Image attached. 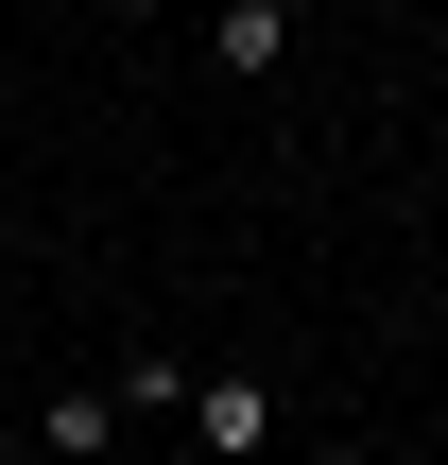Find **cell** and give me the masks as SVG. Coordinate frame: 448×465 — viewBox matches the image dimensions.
Returning <instances> with one entry per match:
<instances>
[{
	"label": "cell",
	"mask_w": 448,
	"mask_h": 465,
	"mask_svg": "<svg viewBox=\"0 0 448 465\" xmlns=\"http://www.w3.org/2000/svg\"><path fill=\"white\" fill-rule=\"evenodd\" d=\"M294 465H363V449H294Z\"/></svg>",
	"instance_id": "cell-5"
},
{
	"label": "cell",
	"mask_w": 448,
	"mask_h": 465,
	"mask_svg": "<svg viewBox=\"0 0 448 465\" xmlns=\"http://www.w3.org/2000/svg\"><path fill=\"white\" fill-rule=\"evenodd\" d=\"M207 52H224V86H276V52H294V0H224V17H207Z\"/></svg>",
	"instance_id": "cell-2"
},
{
	"label": "cell",
	"mask_w": 448,
	"mask_h": 465,
	"mask_svg": "<svg viewBox=\"0 0 448 465\" xmlns=\"http://www.w3.org/2000/svg\"><path fill=\"white\" fill-rule=\"evenodd\" d=\"M17 431H35L52 465H104V449H121V397H52V414H17Z\"/></svg>",
	"instance_id": "cell-3"
},
{
	"label": "cell",
	"mask_w": 448,
	"mask_h": 465,
	"mask_svg": "<svg viewBox=\"0 0 448 465\" xmlns=\"http://www.w3.org/2000/svg\"><path fill=\"white\" fill-rule=\"evenodd\" d=\"M276 431H294V414H276V380H259V362H224V380H190V449H224V465H259Z\"/></svg>",
	"instance_id": "cell-1"
},
{
	"label": "cell",
	"mask_w": 448,
	"mask_h": 465,
	"mask_svg": "<svg viewBox=\"0 0 448 465\" xmlns=\"http://www.w3.org/2000/svg\"><path fill=\"white\" fill-rule=\"evenodd\" d=\"M121 17H155V0H121Z\"/></svg>",
	"instance_id": "cell-6"
},
{
	"label": "cell",
	"mask_w": 448,
	"mask_h": 465,
	"mask_svg": "<svg viewBox=\"0 0 448 465\" xmlns=\"http://www.w3.org/2000/svg\"><path fill=\"white\" fill-rule=\"evenodd\" d=\"M17 449H35V431H17V414H0V465H17Z\"/></svg>",
	"instance_id": "cell-4"
}]
</instances>
